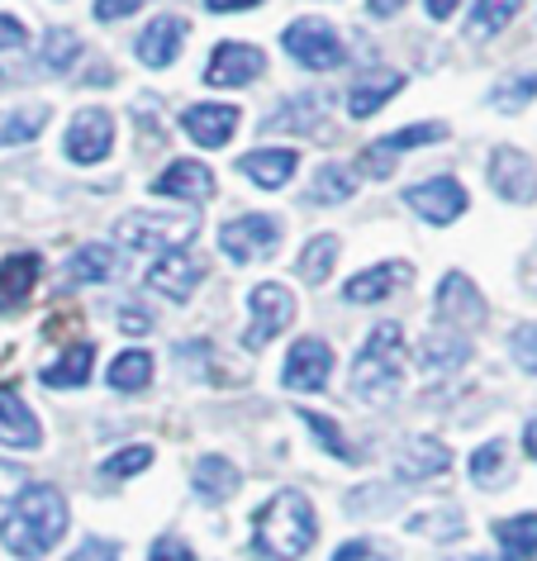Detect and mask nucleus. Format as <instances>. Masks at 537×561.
Listing matches in <instances>:
<instances>
[{
	"label": "nucleus",
	"instance_id": "nucleus-1",
	"mask_svg": "<svg viewBox=\"0 0 537 561\" xmlns=\"http://www.w3.org/2000/svg\"><path fill=\"white\" fill-rule=\"evenodd\" d=\"M67 533V500L53 485H24L10 500L5 518H0V547L20 561H38L62 542Z\"/></svg>",
	"mask_w": 537,
	"mask_h": 561
},
{
	"label": "nucleus",
	"instance_id": "nucleus-2",
	"mask_svg": "<svg viewBox=\"0 0 537 561\" xmlns=\"http://www.w3.org/2000/svg\"><path fill=\"white\" fill-rule=\"evenodd\" d=\"M319 538V518L300 490H276L252 518V547L266 561H300Z\"/></svg>",
	"mask_w": 537,
	"mask_h": 561
},
{
	"label": "nucleus",
	"instance_id": "nucleus-3",
	"mask_svg": "<svg viewBox=\"0 0 537 561\" xmlns=\"http://www.w3.org/2000/svg\"><path fill=\"white\" fill-rule=\"evenodd\" d=\"M404 390V333L400 324H376L362 353L352 357V396L386 410Z\"/></svg>",
	"mask_w": 537,
	"mask_h": 561
},
{
	"label": "nucleus",
	"instance_id": "nucleus-4",
	"mask_svg": "<svg viewBox=\"0 0 537 561\" xmlns=\"http://www.w3.org/2000/svg\"><path fill=\"white\" fill-rule=\"evenodd\" d=\"M281 44L300 67L309 72H333V67L347 62V44L338 38V30L329 20H295L286 24V34H281Z\"/></svg>",
	"mask_w": 537,
	"mask_h": 561
},
{
	"label": "nucleus",
	"instance_id": "nucleus-5",
	"mask_svg": "<svg viewBox=\"0 0 537 561\" xmlns=\"http://www.w3.org/2000/svg\"><path fill=\"white\" fill-rule=\"evenodd\" d=\"M195 224L191 215H144V209H134V215H124L115 224L119 243L129 248H144V252H167V248H186L195 238Z\"/></svg>",
	"mask_w": 537,
	"mask_h": 561
},
{
	"label": "nucleus",
	"instance_id": "nucleus-6",
	"mask_svg": "<svg viewBox=\"0 0 537 561\" xmlns=\"http://www.w3.org/2000/svg\"><path fill=\"white\" fill-rule=\"evenodd\" d=\"M219 248L229 252L238 266L272 257V252L281 248V219H272V215H243V219H229V224L219 229Z\"/></svg>",
	"mask_w": 537,
	"mask_h": 561
},
{
	"label": "nucleus",
	"instance_id": "nucleus-7",
	"mask_svg": "<svg viewBox=\"0 0 537 561\" xmlns=\"http://www.w3.org/2000/svg\"><path fill=\"white\" fill-rule=\"evenodd\" d=\"M248 305H252V324L243 333V343L252 347V353H262L276 333H286L295 324V296L286 286H276V280H266V286L252 290Z\"/></svg>",
	"mask_w": 537,
	"mask_h": 561
},
{
	"label": "nucleus",
	"instance_id": "nucleus-8",
	"mask_svg": "<svg viewBox=\"0 0 537 561\" xmlns=\"http://www.w3.org/2000/svg\"><path fill=\"white\" fill-rule=\"evenodd\" d=\"M201 280H205V266L186 248H167V252H158V262L148 266V290H158L162 300H176V305H186Z\"/></svg>",
	"mask_w": 537,
	"mask_h": 561
},
{
	"label": "nucleus",
	"instance_id": "nucleus-9",
	"mask_svg": "<svg viewBox=\"0 0 537 561\" xmlns=\"http://www.w3.org/2000/svg\"><path fill=\"white\" fill-rule=\"evenodd\" d=\"M110 148H115V115L101 105L77 110L72 129H67V158L81 162V167H95V162L110 158Z\"/></svg>",
	"mask_w": 537,
	"mask_h": 561
},
{
	"label": "nucleus",
	"instance_id": "nucleus-10",
	"mask_svg": "<svg viewBox=\"0 0 537 561\" xmlns=\"http://www.w3.org/2000/svg\"><path fill=\"white\" fill-rule=\"evenodd\" d=\"M404 205L419 209L429 224H437V229H447L452 219L466 215V205H471V195H466L461 181L452 176H433V181H419V186L404 191Z\"/></svg>",
	"mask_w": 537,
	"mask_h": 561
},
{
	"label": "nucleus",
	"instance_id": "nucleus-11",
	"mask_svg": "<svg viewBox=\"0 0 537 561\" xmlns=\"http://www.w3.org/2000/svg\"><path fill=\"white\" fill-rule=\"evenodd\" d=\"M490 186L500 201H514V205H533L537 201V167L523 148H494L490 152Z\"/></svg>",
	"mask_w": 537,
	"mask_h": 561
},
{
	"label": "nucleus",
	"instance_id": "nucleus-12",
	"mask_svg": "<svg viewBox=\"0 0 537 561\" xmlns=\"http://www.w3.org/2000/svg\"><path fill=\"white\" fill-rule=\"evenodd\" d=\"M333 376V347L323 339H300L290 347L286 367H281V381H286V390H300V396H315V390L329 386Z\"/></svg>",
	"mask_w": 537,
	"mask_h": 561
},
{
	"label": "nucleus",
	"instance_id": "nucleus-13",
	"mask_svg": "<svg viewBox=\"0 0 537 561\" xmlns=\"http://www.w3.org/2000/svg\"><path fill=\"white\" fill-rule=\"evenodd\" d=\"M437 319L452 324L457 333L485 324V300H480V290H476L471 276H461V272L443 276V286H437Z\"/></svg>",
	"mask_w": 537,
	"mask_h": 561
},
{
	"label": "nucleus",
	"instance_id": "nucleus-14",
	"mask_svg": "<svg viewBox=\"0 0 537 561\" xmlns=\"http://www.w3.org/2000/svg\"><path fill=\"white\" fill-rule=\"evenodd\" d=\"M262 48H252V44H219L215 48V58H209L205 67V81L215 91H229V87H252V81L262 77Z\"/></svg>",
	"mask_w": 537,
	"mask_h": 561
},
{
	"label": "nucleus",
	"instance_id": "nucleus-15",
	"mask_svg": "<svg viewBox=\"0 0 537 561\" xmlns=\"http://www.w3.org/2000/svg\"><path fill=\"white\" fill-rule=\"evenodd\" d=\"M152 191L167 195V201L205 205V201H215V172H209L205 162H195V158H181V162L167 167L158 181H152Z\"/></svg>",
	"mask_w": 537,
	"mask_h": 561
},
{
	"label": "nucleus",
	"instance_id": "nucleus-16",
	"mask_svg": "<svg viewBox=\"0 0 537 561\" xmlns=\"http://www.w3.org/2000/svg\"><path fill=\"white\" fill-rule=\"evenodd\" d=\"M38 276H44V257H34V252H15L0 262V314H20L34 296Z\"/></svg>",
	"mask_w": 537,
	"mask_h": 561
},
{
	"label": "nucleus",
	"instance_id": "nucleus-17",
	"mask_svg": "<svg viewBox=\"0 0 537 561\" xmlns=\"http://www.w3.org/2000/svg\"><path fill=\"white\" fill-rule=\"evenodd\" d=\"M181 44H186V20L181 15H158L138 34V62L144 67H172L181 58Z\"/></svg>",
	"mask_w": 537,
	"mask_h": 561
},
{
	"label": "nucleus",
	"instance_id": "nucleus-18",
	"mask_svg": "<svg viewBox=\"0 0 537 561\" xmlns=\"http://www.w3.org/2000/svg\"><path fill=\"white\" fill-rule=\"evenodd\" d=\"M452 471V453L437 438H404L395 453V476L400 481H433V476Z\"/></svg>",
	"mask_w": 537,
	"mask_h": 561
},
{
	"label": "nucleus",
	"instance_id": "nucleus-19",
	"mask_svg": "<svg viewBox=\"0 0 537 561\" xmlns=\"http://www.w3.org/2000/svg\"><path fill=\"white\" fill-rule=\"evenodd\" d=\"M404 91V72H362L347 87V115L352 119H372L376 110H386V101Z\"/></svg>",
	"mask_w": 537,
	"mask_h": 561
},
{
	"label": "nucleus",
	"instance_id": "nucleus-20",
	"mask_svg": "<svg viewBox=\"0 0 537 561\" xmlns=\"http://www.w3.org/2000/svg\"><path fill=\"white\" fill-rule=\"evenodd\" d=\"M181 129H186L201 148H224L238 129V110L233 105H191L186 115H181Z\"/></svg>",
	"mask_w": 537,
	"mask_h": 561
},
{
	"label": "nucleus",
	"instance_id": "nucleus-21",
	"mask_svg": "<svg viewBox=\"0 0 537 561\" xmlns=\"http://www.w3.org/2000/svg\"><path fill=\"white\" fill-rule=\"evenodd\" d=\"M414 276V266L409 262H380V266H366V272H357L343 286V300L352 305H376V300H386L395 286H404V280Z\"/></svg>",
	"mask_w": 537,
	"mask_h": 561
},
{
	"label": "nucleus",
	"instance_id": "nucleus-22",
	"mask_svg": "<svg viewBox=\"0 0 537 561\" xmlns=\"http://www.w3.org/2000/svg\"><path fill=\"white\" fill-rule=\"evenodd\" d=\"M295 167H300V152L295 148H258L238 162V172H243L248 181H258L262 191H281L295 176Z\"/></svg>",
	"mask_w": 537,
	"mask_h": 561
},
{
	"label": "nucleus",
	"instance_id": "nucleus-23",
	"mask_svg": "<svg viewBox=\"0 0 537 561\" xmlns=\"http://www.w3.org/2000/svg\"><path fill=\"white\" fill-rule=\"evenodd\" d=\"M0 443L5 447H38L44 443L38 419L30 414V404H24L10 386H0Z\"/></svg>",
	"mask_w": 537,
	"mask_h": 561
},
{
	"label": "nucleus",
	"instance_id": "nucleus-24",
	"mask_svg": "<svg viewBox=\"0 0 537 561\" xmlns=\"http://www.w3.org/2000/svg\"><path fill=\"white\" fill-rule=\"evenodd\" d=\"M195 495H201L205 504H224L238 490V481H243V476H238V467L229 457H219V453H205L201 461H195Z\"/></svg>",
	"mask_w": 537,
	"mask_h": 561
},
{
	"label": "nucleus",
	"instance_id": "nucleus-25",
	"mask_svg": "<svg viewBox=\"0 0 537 561\" xmlns=\"http://www.w3.org/2000/svg\"><path fill=\"white\" fill-rule=\"evenodd\" d=\"M419 367L423 371H433V376H447V371H457L466 357H471V343L461 339V333H429V339L419 343Z\"/></svg>",
	"mask_w": 537,
	"mask_h": 561
},
{
	"label": "nucleus",
	"instance_id": "nucleus-26",
	"mask_svg": "<svg viewBox=\"0 0 537 561\" xmlns=\"http://www.w3.org/2000/svg\"><path fill=\"white\" fill-rule=\"evenodd\" d=\"M91 362H95V343H67V353H62L58 362H53V367H44V376H38V381L53 386V390L87 386Z\"/></svg>",
	"mask_w": 537,
	"mask_h": 561
},
{
	"label": "nucleus",
	"instance_id": "nucleus-27",
	"mask_svg": "<svg viewBox=\"0 0 537 561\" xmlns=\"http://www.w3.org/2000/svg\"><path fill=\"white\" fill-rule=\"evenodd\" d=\"M67 276L81 280V286H95V280H115L119 276V252L105 243H87L81 252H72L67 262Z\"/></svg>",
	"mask_w": 537,
	"mask_h": 561
},
{
	"label": "nucleus",
	"instance_id": "nucleus-28",
	"mask_svg": "<svg viewBox=\"0 0 537 561\" xmlns=\"http://www.w3.org/2000/svg\"><path fill=\"white\" fill-rule=\"evenodd\" d=\"M494 542L509 561H528L537 557V514H514L494 524Z\"/></svg>",
	"mask_w": 537,
	"mask_h": 561
},
{
	"label": "nucleus",
	"instance_id": "nucleus-29",
	"mask_svg": "<svg viewBox=\"0 0 537 561\" xmlns=\"http://www.w3.org/2000/svg\"><path fill=\"white\" fill-rule=\"evenodd\" d=\"M338 238L333 233H319V238H309L305 243V252H300V262H295V272H300V280L305 286H323L329 280V272H333V262H338Z\"/></svg>",
	"mask_w": 537,
	"mask_h": 561
},
{
	"label": "nucleus",
	"instance_id": "nucleus-30",
	"mask_svg": "<svg viewBox=\"0 0 537 561\" xmlns=\"http://www.w3.org/2000/svg\"><path fill=\"white\" fill-rule=\"evenodd\" d=\"M48 119H53L48 105H24V110H15V115H5V119H0V148L30 144V138H38L48 129Z\"/></svg>",
	"mask_w": 537,
	"mask_h": 561
},
{
	"label": "nucleus",
	"instance_id": "nucleus-31",
	"mask_svg": "<svg viewBox=\"0 0 537 561\" xmlns=\"http://www.w3.org/2000/svg\"><path fill=\"white\" fill-rule=\"evenodd\" d=\"M148 381H152V353H144V347H129V353H119L110 362V386L124 390V396L144 390Z\"/></svg>",
	"mask_w": 537,
	"mask_h": 561
},
{
	"label": "nucleus",
	"instance_id": "nucleus-32",
	"mask_svg": "<svg viewBox=\"0 0 537 561\" xmlns=\"http://www.w3.org/2000/svg\"><path fill=\"white\" fill-rule=\"evenodd\" d=\"M523 10V0H476V10H471V24H466V34L471 38H490V34H500L509 20H514Z\"/></svg>",
	"mask_w": 537,
	"mask_h": 561
},
{
	"label": "nucleus",
	"instance_id": "nucleus-33",
	"mask_svg": "<svg viewBox=\"0 0 537 561\" xmlns=\"http://www.w3.org/2000/svg\"><path fill=\"white\" fill-rule=\"evenodd\" d=\"M352 191H357V186H352L347 167L343 162H329V167H319L315 186H309V201H315V205H343Z\"/></svg>",
	"mask_w": 537,
	"mask_h": 561
},
{
	"label": "nucleus",
	"instance_id": "nucleus-34",
	"mask_svg": "<svg viewBox=\"0 0 537 561\" xmlns=\"http://www.w3.org/2000/svg\"><path fill=\"white\" fill-rule=\"evenodd\" d=\"M81 58V38L72 30H48L44 34V53H38V67L44 72H67Z\"/></svg>",
	"mask_w": 537,
	"mask_h": 561
},
{
	"label": "nucleus",
	"instance_id": "nucleus-35",
	"mask_svg": "<svg viewBox=\"0 0 537 561\" xmlns=\"http://www.w3.org/2000/svg\"><path fill=\"white\" fill-rule=\"evenodd\" d=\"M533 95H537V67H533V72H514V77H504L500 87L490 91V105H500L504 115H518V110L528 105Z\"/></svg>",
	"mask_w": 537,
	"mask_h": 561
},
{
	"label": "nucleus",
	"instance_id": "nucleus-36",
	"mask_svg": "<svg viewBox=\"0 0 537 561\" xmlns=\"http://www.w3.org/2000/svg\"><path fill=\"white\" fill-rule=\"evenodd\" d=\"M300 419H305V428H309V433H315V438L323 443V453H329V457H343V461H362V453H352V443L343 438V428H338L329 414H319V410H305Z\"/></svg>",
	"mask_w": 537,
	"mask_h": 561
},
{
	"label": "nucleus",
	"instance_id": "nucleus-37",
	"mask_svg": "<svg viewBox=\"0 0 537 561\" xmlns=\"http://www.w3.org/2000/svg\"><path fill=\"white\" fill-rule=\"evenodd\" d=\"M319 95H290V101H286V110H281V115H272V119H266V134H281V129H315V124H319Z\"/></svg>",
	"mask_w": 537,
	"mask_h": 561
},
{
	"label": "nucleus",
	"instance_id": "nucleus-38",
	"mask_svg": "<svg viewBox=\"0 0 537 561\" xmlns=\"http://www.w3.org/2000/svg\"><path fill=\"white\" fill-rule=\"evenodd\" d=\"M437 138H447V124H409V129H400V134H390V138H380V148L386 152H414V148H423V144H437Z\"/></svg>",
	"mask_w": 537,
	"mask_h": 561
},
{
	"label": "nucleus",
	"instance_id": "nucleus-39",
	"mask_svg": "<svg viewBox=\"0 0 537 561\" xmlns=\"http://www.w3.org/2000/svg\"><path fill=\"white\" fill-rule=\"evenodd\" d=\"M148 467H152V447L134 443V447H119V453L105 461V476H110V481H129V476L148 471Z\"/></svg>",
	"mask_w": 537,
	"mask_h": 561
},
{
	"label": "nucleus",
	"instance_id": "nucleus-40",
	"mask_svg": "<svg viewBox=\"0 0 537 561\" xmlns=\"http://www.w3.org/2000/svg\"><path fill=\"white\" fill-rule=\"evenodd\" d=\"M504 453L509 447L504 443H485L480 453H471V481L476 485H494L504 476Z\"/></svg>",
	"mask_w": 537,
	"mask_h": 561
},
{
	"label": "nucleus",
	"instance_id": "nucleus-41",
	"mask_svg": "<svg viewBox=\"0 0 537 561\" xmlns=\"http://www.w3.org/2000/svg\"><path fill=\"white\" fill-rule=\"evenodd\" d=\"M414 533H429V538H437V542H447V538H457V533H461V514H457V510H437V514H419V518H414Z\"/></svg>",
	"mask_w": 537,
	"mask_h": 561
},
{
	"label": "nucleus",
	"instance_id": "nucleus-42",
	"mask_svg": "<svg viewBox=\"0 0 537 561\" xmlns=\"http://www.w3.org/2000/svg\"><path fill=\"white\" fill-rule=\"evenodd\" d=\"M514 362L528 376H537V324H523L514 329Z\"/></svg>",
	"mask_w": 537,
	"mask_h": 561
},
{
	"label": "nucleus",
	"instance_id": "nucleus-43",
	"mask_svg": "<svg viewBox=\"0 0 537 561\" xmlns=\"http://www.w3.org/2000/svg\"><path fill=\"white\" fill-rule=\"evenodd\" d=\"M148 561H195V552H191L186 538H176V533H162V538L152 542Z\"/></svg>",
	"mask_w": 537,
	"mask_h": 561
},
{
	"label": "nucleus",
	"instance_id": "nucleus-44",
	"mask_svg": "<svg viewBox=\"0 0 537 561\" xmlns=\"http://www.w3.org/2000/svg\"><path fill=\"white\" fill-rule=\"evenodd\" d=\"M390 552L380 542H366V538H357V542H347V547H338L333 552V561H386Z\"/></svg>",
	"mask_w": 537,
	"mask_h": 561
},
{
	"label": "nucleus",
	"instance_id": "nucleus-45",
	"mask_svg": "<svg viewBox=\"0 0 537 561\" xmlns=\"http://www.w3.org/2000/svg\"><path fill=\"white\" fill-rule=\"evenodd\" d=\"M362 172H366V176H376V181H386V176L395 172V152H386L380 144H372V148L362 152Z\"/></svg>",
	"mask_w": 537,
	"mask_h": 561
},
{
	"label": "nucleus",
	"instance_id": "nucleus-46",
	"mask_svg": "<svg viewBox=\"0 0 537 561\" xmlns=\"http://www.w3.org/2000/svg\"><path fill=\"white\" fill-rule=\"evenodd\" d=\"M72 561H119V542H110V538H87L72 552Z\"/></svg>",
	"mask_w": 537,
	"mask_h": 561
},
{
	"label": "nucleus",
	"instance_id": "nucleus-47",
	"mask_svg": "<svg viewBox=\"0 0 537 561\" xmlns=\"http://www.w3.org/2000/svg\"><path fill=\"white\" fill-rule=\"evenodd\" d=\"M24 485H30V471L20 461H0V500H15Z\"/></svg>",
	"mask_w": 537,
	"mask_h": 561
},
{
	"label": "nucleus",
	"instance_id": "nucleus-48",
	"mask_svg": "<svg viewBox=\"0 0 537 561\" xmlns=\"http://www.w3.org/2000/svg\"><path fill=\"white\" fill-rule=\"evenodd\" d=\"M148 0H95V20H129L134 10H144Z\"/></svg>",
	"mask_w": 537,
	"mask_h": 561
},
{
	"label": "nucleus",
	"instance_id": "nucleus-49",
	"mask_svg": "<svg viewBox=\"0 0 537 561\" xmlns=\"http://www.w3.org/2000/svg\"><path fill=\"white\" fill-rule=\"evenodd\" d=\"M20 44H24V24L0 15V48H20Z\"/></svg>",
	"mask_w": 537,
	"mask_h": 561
},
{
	"label": "nucleus",
	"instance_id": "nucleus-50",
	"mask_svg": "<svg viewBox=\"0 0 537 561\" xmlns=\"http://www.w3.org/2000/svg\"><path fill=\"white\" fill-rule=\"evenodd\" d=\"M209 10H215V15H229V10H258L262 0H205Z\"/></svg>",
	"mask_w": 537,
	"mask_h": 561
},
{
	"label": "nucleus",
	"instance_id": "nucleus-51",
	"mask_svg": "<svg viewBox=\"0 0 537 561\" xmlns=\"http://www.w3.org/2000/svg\"><path fill=\"white\" fill-rule=\"evenodd\" d=\"M366 10H372L376 20H390V15H400L404 10V0H366Z\"/></svg>",
	"mask_w": 537,
	"mask_h": 561
},
{
	"label": "nucleus",
	"instance_id": "nucleus-52",
	"mask_svg": "<svg viewBox=\"0 0 537 561\" xmlns=\"http://www.w3.org/2000/svg\"><path fill=\"white\" fill-rule=\"evenodd\" d=\"M423 5H429V15H433V20H447L452 10L461 5V0H423Z\"/></svg>",
	"mask_w": 537,
	"mask_h": 561
},
{
	"label": "nucleus",
	"instance_id": "nucleus-53",
	"mask_svg": "<svg viewBox=\"0 0 537 561\" xmlns=\"http://www.w3.org/2000/svg\"><path fill=\"white\" fill-rule=\"evenodd\" d=\"M523 286H528L533 296H537V248L528 252V262H523Z\"/></svg>",
	"mask_w": 537,
	"mask_h": 561
},
{
	"label": "nucleus",
	"instance_id": "nucleus-54",
	"mask_svg": "<svg viewBox=\"0 0 537 561\" xmlns=\"http://www.w3.org/2000/svg\"><path fill=\"white\" fill-rule=\"evenodd\" d=\"M523 447H528V457L537 461V419H528V428H523Z\"/></svg>",
	"mask_w": 537,
	"mask_h": 561
},
{
	"label": "nucleus",
	"instance_id": "nucleus-55",
	"mask_svg": "<svg viewBox=\"0 0 537 561\" xmlns=\"http://www.w3.org/2000/svg\"><path fill=\"white\" fill-rule=\"evenodd\" d=\"M119 324L129 329V333H144V329H148V319H144V314H119Z\"/></svg>",
	"mask_w": 537,
	"mask_h": 561
},
{
	"label": "nucleus",
	"instance_id": "nucleus-56",
	"mask_svg": "<svg viewBox=\"0 0 537 561\" xmlns=\"http://www.w3.org/2000/svg\"><path fill=\"white\" fill-rule=\"evenodd\" d=\"M466 561H490V557H466Z\"/></svg>",
	"mask_w": 537,
	"mask_h": 561
}]
</instances>
